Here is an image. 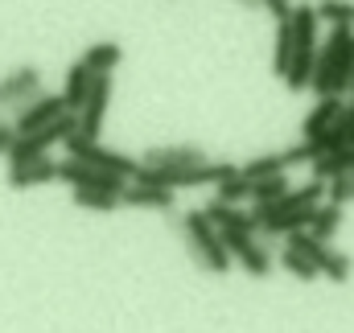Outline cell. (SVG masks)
<instances>
[{"instance_id":"6da1fadb","label":"cell","mask_w":354,"mask_h":333,"mask_svg":"<svg viewBox=\"0 0 354 333\" xmlns=\"http://www.w3.org/2000/svg\"><path fill=\"white\" fill-rule=\"evenodd\" d=\"M351 79H354V25H338L317 46V66H313L309 91L317 99H326V95H342L346 99Z\"/></svg>"},{"instance_id":"7a4b0ae2","label":"cell","mask_w":354,"mask_h":333,"mask_svg":"<svg viewBox=\"0 0 354 333\" xmlns=\"http://www.w3.org/2000/svg\"><path fill=\"white\" fill-rule=\"evenodd\" d=\"M181 235H185V247L194 255V263H202L206 272H214V276H227L231 272V251L223 247V239H218V231L210 227V218L202 214V210H189V214H181Z\"/></svg>"},{"instance_id":"3957f363","label":"cell","mask_w":354,"mask_h":333,"mask_svg":"<svg viewBox=\"0 0 354 333\" xmlns=\"http://www.w3.org/2000/svg\"><path fill=\"white\" fill-rule=\"evenodd\" d=\"M284 247H292L297 255H305V259L317 267V276H326V280H334V284H346V280H351V255L338 251V247H330V243H322V239H313L309 231L284 235Z\"/></svg>"},{"instance_id":"277c9868","label":"cell","mask_w":354,"mask_h":333,"mask_svg":"<svg viewBox=\"0 0 354 333\" xmlns=\"http://www.w3.org/2000/svg\"><path fill=\"white\" fill-rule=\"evenodd\" d=\"M62 144H66V157H71V161H83V165L103 169V173H115V177H124V181L140 169V161H132L128 153H115V149H107V144H99V140L66 136Z\"/></svg>"},{"instance_id":"5b68a950","label":"cell","mask_w":354,"mask_h":333,"mask_svg":"<svg viewBox=\"0 0 354 333\" xmlns=\"http://www.w3.org/2000/svg\"><path fill=\"white\" fill-rule=\"evenodd\" d=\"M66 115V103H62V95H33L29 103H21L17 111H12V132L17 136H29V132H41L46 124H54V120H62Z\"/></svg>"},{"instance_id":"8992f818","label":"cell","mask_w":354,"mask_h":333,"mask_svg":"<svg viewBox=\"0 0 354 333\" xmlns=\"http://www.w3.org/2000/svg\"><path fill=\"white\" fill-rule=\"evenodd\" d=\"M218 239H223V247L231 251V259H235L248 276H260V280H264L268 272H272V255H268V247L256 235H248V231H218Z\"/></svg>"},{"instance_id":"52a82bcc","label":"cell","mask_w":354,"mask_h":333,"mask_svg":"<svg viewBox=\"0 0 354 333\" xmlns=\"http://www.w3.org/2000/svg\"><path fill=\"white\" fill-rule=\"evenodd\" d=\"M107 107H111V75H95V83L87 91V103L79 107V132L83 140H99L103 132V120H107Z\"/></svg>"},{"instance_id":"ba28073f","label":"cell","mask_w":354,"mask_h":333,"mask_svg":"<svg viewBox=\"0 0 354 333\" xmlns=\"http://www.w3.org/2000/svg\"><path fill=\"white\" fill-rule=\"evenodd\" d=\"M58 181H66L71 189H103V193H124V177H115V173H103V169H91L83 161H58Z\"/></svg>"},{"instance_id":"9c48e42d","label":"cell","mask_w":354,"mask_h":333,"mask_svg":"<svg viewBox=\"0 0 354 333\" xmlns=\"http://www.w3.org/2000/svg\"><path fill=\"white\" fill-rule=\"evenodd\" d=\"M33 95H41V70L37 66H17V70H8L4 79H0V111L4 107H21V103H29Z\"/></svg>"},{"instance_id":"30bf717a","label":"cell","mask_w":354,"mask_h":333,"mask_svg":"<svg viewBox=\"0 0 354 333\" xmlns=\"http://www.w3.org/2000/svg\"><path fill=\"white\" fill-rule=\"evenodd\" d=\"M202 161H206V153L198 144H153L140 157V165L149 169H189V165H202Z\"/></svg>"},{"instance_id":"8fae6325","label":"cell","mask_w":354,"mask_h":333,"mask_svg":"<svg viewBox=\"0 0 354 333\" xmlns=\"http://www.w3.org/2000/svg\"><path fill=\"white\" fill-rule=\"evenodd\" d=\"M342 111H346V99H342V95H326V99H317V103L309 107V115L301 120V140H313V136H322L326 128H334Z\"/></svg>"},{"instance_id":"7c38bea8","label":"cell","mask_w":354,"mask_h":333,"mask_svg":"<svg viewBox=\"0 0 354 333\" xmlns=\"http://www.w3.org/2000/svg\"><path fill=\"white\" fill-rule=\"evenodd\" d=\"M174 189H161V185H140V181H128L124 193H120V206H136V210H161L169 214L174 210Z\"/></svg>"},{"instance_id":"4fadbf2b","label":"cell","mask_w":354,"mask_h":333,"mask_svg":"<svg viewBox=\"0 0 354 333\" xmlns=\"http://www.w3.org/2000/svg\"><path fill=\"white\" fill-rule=\"evenodd\" d=\"M288 25H292V41H297V50H317V46H322V17H317L313 4H292Z\"/></svg>"},{"instance_id":"5bb4252c","label":"cell","mask_w":354,"mask_h":333,"mask_svg":"<svg viewBox=\"0 0 354 333\" xmlns=\"http://www.w3.org/2000/svg\"><path fill=\"white\" fill-rule=\"evenodd\" d=\"M50 181H58V161H50V157L8 169V185L12 189H37V185H50Z\"/></svg>"},{"instance_id":"9a60e30c","label":"cell","mask_w":354,"mask_h":333,"mask_svg":"<svg viewBox=\"0 0 354 333\" xmlns=\"http://www.w3.org/2000/svg\"><path fill=\"white\" fill-rule=\"evenodd\" d=\"M202 214L210 218V227H214V231H248V235H256V214H252V210H239V206L210 202Z\"/></svg>"},{"instance_id":"2e32d148","label":"cell","mask_w":354,"mask_h":333,"mask_svg":"<svg viewBox=\"0 0 354 333\" xmlns=\"http://www.w3.org/2000/svg\"><path fill=\"white\" fill-rule=\"evenodd\" d=\"M95 83V75H91L83 62H71V70H66V83H62V103H66V111L71 115H79V107L87 103V91Z\"/></svg>"},{"instance_id":"e0dca14e","label":"cell","mask_w":354,"mask_h":333,"mask_svg":"<svg viewBox=\"0 0 354 333\" xmlns=\"http://www.w3.org/2000/svg\"><path fill=\"white\" fill-rule=\"evenodd\" d=\"M79 62L87 66L91 75H111V70L124 62V46H120V41H95V46L83 50Z\"/></svg>"},{"instance_id":"ac0fdd59","label":"cell","mask_w":354,"mask_h":333,"mask_svg":"<svg viewBox=\"0 0 354 333\" xmlns=\"http://www.w3.org/2000/svg\"><path fill=\"white\" fill-rule=\"evenodd\" d=\"M342 218H346V210L342 206H334V202H322L317 210H313V218H309V235L313 239H322V243H330L334 235H338V227H342Z\"/></svg>"},{"instance_id":"d6986e66","label":"cell","mask_w":354,"mask_h":333,"mask_svg":"<svg viewBox=\"0 0 354 333\" xmlns=\"http://www.w3.org/2000/svg\"><path fill=\"white\" fill-rule=\"evenodd\" d=\"M313 181H334V177H346V173H354V149H338V153H326V157H317L313 161Z\"/></svg>"},{"instance_id":"ffe728a7","label":"cell","mask_w":354,"mask_h":333,"mask_svg":"<svg viewBox=\"0 0 354 333\" xmlns=\"http://www.w3.org/2000/svg\"><path fill=\"white\" fill-rule=\"evenodd\" d=\"M292 54H297V41H292V25L288 21H276V41H272V70L284 79L288 66H292Z\"/></svg>"},{"instance_id":"44dd1931","label":"cell","mask_w":354,"mask_h":333,"mask_svg":"<svg viewBox=\"0 0 354 333\" xmlns=\"http://www.w3.org/2000/svg\"><path fill=\"white\" fill-rule=\"evenodd\" d=\"M288 189H292V185H288V173L260 177V181H252V206H272V202H280Z\"/></svg>"},{"instance_id":"7402d4cb","label":"cell","mask_w":354,"mask_h":333,"mask_svg":"<svg viewBox=\"0 0 354 333\" xmlns=\"http://www.w3.org/2000/svg\"><path fill=\"white\" fill-rule=\"evenodd\" d=\"M322 25L326 29H338V25H354V0H317L313 4Z\"/></svg>"},{"instance_id":"603a6c76","label":"cell","mask_w":354,"mask_h":333,"mask_svg":"<svg viewBox=\"0 0 354 333\" xmlns=\"http://www.w3.org/2000/svg\"><path fill=\"white\" fill-rule=\"evenodd\" d=\"M214 202H223V206H239V202H252V181L248 177H227V181H218L214 185Z\"/></svg>"},{"instance_id":"cb8c5ba5","label":"cell","mask_w":354,"mask_h":333,"mask_svg":"<svg viewBox=\"0 0 354 333\" xmlns=\"http://www.w3.org/2000/svg\"><path fill=\"white\" fill-rule=\"evenodd\" d=\"M276 173H288L280 153H264V157H252L248 165H239V177H248V181H260V177H276Z\"/></svg>"},{"instance_id":"d4e9b609","label":"cell","mask_w":354,"mask_h":333,"mask_svg":"<svg viewBox=\"0 0 354 333\" xmlns=\"http://www.w3.org/2000/svg\"><path fill=\"white\" fill-rule=\"evenodd\" d=\"M280 267H284L288 276H297L301 284H313V280H317V267H313V263H309L305 255H297L292 247H284V251H280Z\"/></svg>"},{"instance_id":"484cf974","label":"cell","mask_w":354,"mask_h":333,"mask_svg":"<svg viewBox=\"0 0 354 333\" xmlns=\"http://www.w3.org/2000/svg\"><path fill=\"white\" fill-rule=\"evenodd\" d=\"M75 206L107 214V210H120V198L115 193H103V189H75Z\"/></svg>"},{"instance_id":"4316f807","label":"cell","mask_w":354,"mask_h":333,"mask_svg":"<svg viewBox=\"0 0 354 333\" xmlns=\"http://www.w3.org/2000/svg\"><path fill=\"white\" fill-rule=\"evenodd\" d=\"M326 202H334V206H342V210H346V202H354V173L326 181Z\"/></svg>"},{"instance_id":"83f0119b","label":"cell","mask_w":354,"mask_h":333,"mask_svg":"<svg viewBox=\"0 0 354 333\" xmlns=\"http://www.w3.org/2000/svg\"><path fill=\"white\" fill-rule=\"evenodd\" d=\"M280 157H284V169H297V165H313V153H309V144H305V140H301V144H288V149H284Z\"/></svg>"},{"instance_id":"f1b7e54d","label":"cell","mask_w":354,"mask_h":333,"mask_svg":"<svg viewBox=\"0 0 354 333\" xmlns=\"http://www.w3.org/2000/svg\"><path fill=\"white\" fill-rule=\"evenodd\" d=\"M260 8L272 12L276 21H288V17H292V0H260Z\"/></svg>"},{"instance_id":"f546056e","label":"cell","mask_w":354,"mask_h":333,"mask_svg":"<svg viewBox=\"0 0 354 333\" xmlns=\"http://www.w3.org/2000/svg\"><path fill=\"white\" fill-rule=\"evenodd\" d=\"M12 140H17V132H12V124H8V120H0V157L8 153V144H12Z\"/></svg>"},{"instance_id":"4dcf8cb0","label":"cell","mask_w":354,"mask_h":333,"mask_svg":"<svg viewBox=\"0 0 354 333\" xmlns=\"http://www.w3.org/2000/svg\"><path fill=\"white\" fill-rule=\"evenodd\" d=\"M239 8H260V0H235Z\"/></svg>"},{"instance_id":"1f68e13d","label":"cell","mask_w":354,"mask_h":333,"mask_svg":"<svg viewBox=\"0 0 354 333\" xmlns=\"http://www.w3.org/2000/svg\"><path fill=\"white\" fill-rule=\"evenodd\" d=\"M346 95H351V99H346V103H354V79H351V91H346Z\"/></svg>"}]
</instances>
